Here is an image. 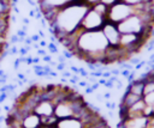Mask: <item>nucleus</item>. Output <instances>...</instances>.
<instances>
[{
    "label": "nucleus",
    "instance_id": "nucleus-1",
    "mask_svg": "<svg viewBox=\"0 0 154 128\" xmlns=\"http://www.w3.org/2000/svg\"><path fill=\"white\" fill-rule=\"evenodd\" d=\"M91 2L88 0H79L77 2L70 4L55 11L53 19L48 23L49 30L53 36L59 39L67 35H71L77 29L81 28L82 19L87 11L90 8Z\"/></svg>",
    "mask_w": 154,
    "mask_h": 128
},
{
    "label": "nucleus",
    "instance_id": "nucleus-2",
    "mask_svg": "<svg viewBox=\"0 0 154 128\" xmlns=\"http://www.w3.org/2000/svg\"><path fill=\"white\" fill-rule=\"evenodd\" d=\"M135 12H136L135 6H131V5H128L123 1H119L116 5L108 7L107 20L112 22L114 24H119L120 22H123L124 19H126L128 17L134 14Z\"/></svg>",
    "mask_w": 154,
    "mask_h": 128
},
{
    "label": "nucleus",
    "instance_id": "nucleus-3",
    "mask_svg": "<svg viewBox=\"0 0 154 128\" xmlns=\"http://www.w3.org/2000/svg\"><path fill=\"white\" fill-rule=\"evenodd\" d=\"M107 22V18L102 14H100L99 12H96L91 6L90 8L87 11V13L84 14L82 23H81V28L84 31H95V30H101L103 24Z\"/></svg>",
    "mask_w": 154,
    "mask_h": 128
},
{
    "label": "nucleus",
    "instance_id": "nucleus-4",
    "mask_svg": "<svg viewBox=\"0 0 154 128\" xmlns=\"http://www.w3.org/2000/svg\"><path fill=\"white\" fill-rule=\"evenodd\" d=\"M105 38L107 39L108 44L111 47H118L119 45V41H120V36H122V32L119 31L118 29V25L112 23V22H106L101 29Z\"/></svg>",
    "mask_w": 154,
    "mask_h": 128
},
{
    "label": "nucleus",
    "instance_id": "nucleus-5",
    "mask_svg": "<svg viewBox=\"0 0 154 128\" xmlns=\"http://www.w3.org/2000/svg\"><path fill=\"white\" fill-rule=\"evenodd\" d=\"M79 0H37L40 11L45 10H58L64 6H67L70 4L77 2Z\"/></svg>",
    "mask_w": 154,
    "mask_h": 128
},
{
    "label": "nucleus",
    "instance_id": "nucleus-6",
    "mask_svg": "<svg viewBox=\"0 0 154 128\" xmlns=\"http://www.w3.org/2000/svg\"><path fill=\"white\" fill-rule=\"evenodd\" d=\"M34 112H36L40 117L51 116L54 114V103L51 99H41L34 108Z\"/></svg>",
    "mask_w": 154,
    "mask_h": 128
},
{
    "label": "nucleus",
    "instance_id": "nucleus-7",
    "mask_svg": "<svg viewBox=\"0 0 154 128\" xmlns=\"http://www.w3.org/2000/svg\"><path fill=\"white\" fill-rule=\"evenodd\" d=\"M42 123H41V117L31 111L29 114H26L25 116H23L22 118V128H41Z\"/></svg>",
    "mask_w": 154,
    "mask_h": 128
},
{
    "label": "nucleus",
    "instance_id": "nucleus-8",
    "mask_svg": "<svg viewBox=\"0 0 154 128\" xmlns=\"http://www.w3.org/2000/svg\"><path fill=\"white\" fill-rule=\"evenodd\" d=\"M55 128H84V124L79 118L72 116V117L60 118L58 121Z\"/></svg>",
    "mask_w": 154,
    "mask_h": 128
},
{
    "label": "nucleus",
    "instance_id": "nucleus-9",
    "mask_svg": "<svg viewBox=\"0 0 154 128\" xmlns=\"http://www.w3.org/2000/svg\"><path fill=\"white\" fill-rule=\"evenodd\" d=\"M140 99H142L141 96H137L132 92H129V91H125L123 97H122V100H120V104H119V108H123V109H128L129 106H131L132 104H135L136 102H138Z\"/></svg>",
    "mask_w": 154,
    "mask_h": 128
},
{
    "label": "nucleus",
    "instance_id": "nucleus-10",
    "mask_svg": "<svg viewBox=\"0 0 154 128\" xmlns=\"http://www.w3.org/2000/svg\"><path fill=\"white\" fill-rule=\"evenodd\" d=\"M143 87H144V81H143V79L137 78V79H135V80H132L131 83L128 84L125 91L132 92V93H135V95L142 97V96H143Z\"/></svg>",
    "mask_w": 154,
    "mask_h": 128
},
{
    "label": "nucleus",
    "instance_id": "nucleus-11",
    "mask_svg": "<svg viewBox=\"0 0 154 128\" xmlns=\"http://www.w3.org/2000/svg\"><path fill=\"white\" fill-rule=\"evenodd\" d=\"M12 6V0H0V18L11 17Z\"/></svg>",
    "mask_w": 154,
    "mask_h": 128
},
{
    "label": "nucleus",
    "instance_id": "nucleus-12",
    "mask_svg": "<svg viewBox=\"0 0 154 128\" xmlns=\"http://www.w3.org/2000/svg\"><path fill=\"white\" fill-rule=\"evenodd\" d=\"M91 7H93L96 12H99L100 14H102V16H105V17L107 18L108 7H107L106 5H103V4L100 2V1H94V2H91Z\"/></svg>",
    "mask_w": 154,
    "mask_h": 128
},
{
    "label": "nucleus",
    "instance_id": "nucleus-13",
    "mask_svg": "<svg viewBox=\"0 0 154 128\" xmlns=\"http://www.w3.org/2000/svg\"><path fill=\"white\" fill-rule=\"evenodd\" d=\"M142 99H143V102H144L146 105L154 106V91L148 92V93H144L142 96Z\"/></svg>",
    "mask_w": 154,
    "mask_h": 128
},
{
    "label": "nucleus",
    "instance_id": "nucleus-14",
    "mask_svg": "<svg viewBox=\"0 0 154 128\" xmlns=\"http://www.w3.org/2000/svg\"><path fill=\"white\" fill-rule=\"evenodd\" d=\"M84 128H109V126H108L107 121L103 118L102 121H100V122H97L95 124H91V126H87Z\"/></svg>",
    "mask_w": 154,
    "mask_h": 128
},
{
    "label": "nucleus",
    "instance_id": "nucleus-15",
    "mask_svg": "<svg viewBox=\"0 0 154 128\" xmlns=\"http://www.w3.org/2000/svg\"><path fill=\"white\" fill-rule=\"evenodd\" d=\"M120 1H123V2H125L128 5H131V6H137V5L143 4L146 1H149V0H120Z\"/></svg>",
    "mask_w": 154,
    "mask_h": 128
},
{
    "label": "nucleus",
    "instance_id": "nucleus-16",
    "mask_svg": "<svg viewBox=\"0 0 154 128\" xmlns=\"http://www.w3.org/2000/svg\"><path fill=\"white\" fill-rule=\"evenodd\" d=\"M97 1H100V2H102L103 5H106L107 7H111V6H113V5H116L117 2H119L120 0H97Z\"/></svg>",
    "mask_w": 154,
    "mask_h": 128
},
{
    "label": "nucleus",
    "instance_id": "nucleus-17",
    "mask_svg": "<svg viewBox=\"0 0 154 128\" xmlns=\"http://www.w3.org/2000/svg\"><path fill=\"white\" fill-rule=\"evenodd\" d=\"M146 65H147V61H144V60H141V61H140L137 65H135L134 69H135V71H138V69H141L142 67H144Z\"/></svg>",
    "mask_w": 154,
    "mask_h": 128
},
{
    "label": "nucleus",
    "instance_id": "nucleus-18",
    "mask_svg": "<svg viewBox=\"0 0 154 128\" xmlns=\"http://www.w3.org/2000/svg\"><path fill=\"white\" fill-rule=\"evenodd\" d=\"M90 84L88 83V80H81V81H78L77 83V86H79V87H88Z\"/></svg>",
    "mask_w": 154,
    "mask_h": 128
},
{
    "label": "nucleus",
    "instance_id": "nucleus-19",
    "mask_svg": "<svg viewBox=\"0 0 154 128\" xmlns=\"http://www.w3.org/2000/svg\"><path fill=\"white\" fill-rule=\"evenodd\" d=\"M130 73H131V71H129V69H120V75L124 77V78H126V79L130 75Z\"/></svg>",
    "mask_w": 154,
    "mask_h": 128
},
{
    "label": "nucleus",
    "instance_id": "nucleus-20",
    "mask_svg": "<svg viewBox=\"0 0 154 128\" xmlns=\"http://www.w3.org/2000/svg\"><path fill=\"white\" fill-rule=\"evenodd\" d=\"M84 93H85L87 96H90V95H93V93H94V90L90 87V85H89L88 87H85V90H84Z\"/></svg>",
    "mask_w": 154,
    "mask_h": 128
},
{
    "label": "nucleus",
    "instance_id": "nucleus-21",
    "mask_svg": "<svg viewBox=\"0 0 154 128\" xmlns=\"http://www.w3.org/2000/svg\"><path fill=\"white\" fill-rule=\"evenodd\" d=\"M55 68H57V71H65V63L59 62V63H57Z\"/></svg>",
    "mask_w": 154,
    "mask_h": 128
},
{
    "label": "nucleus",
    "instance_id": "nucleus-22",
    "mask_svg": "<svg viewBox=\"0 0 154 128\" xmlns=\"http://www.w3.org/2000/svg\"><path fill=\"white\" fill-rule=\"evenodd\" d=\"M63 77H64V78L70 79V78L72 77V73H71L70 71H63Z\"/></svg>",
    "mask_w": 154,
    "mask_h": 128
},
{
    "label": "nucleus",
    "instance_id": "nucleus-23",
    "mask_svg": "<svg viewBox=\"0 0 154 128\" xmlns=\"http://www.w3.org/2000/svg\"><path fill=\"white\" fill-rule=\"evenodd\" d=\"M111 72H102V75H101V78H105V79H109L111 78Z\"/></svg>",
    "mask_w": 154,
    "mask_h": 128
},
{
    "label": "nucleus",
    "instance_id": "nucleus-24",
    "mask_svg": "<svg viewBox=\"0 0 154 128\" xmlns=\"http://www.w3.org/2000/svg\"><path fill=\"white\" fill-rule=\"evenodd\" d=\"M88 1H90V2H94V1H97V0H88Z\"/></svg>",
    "mask_w": 154,
    "mask_h": 128
}]
</instances>
